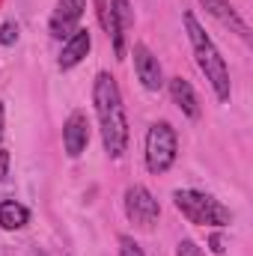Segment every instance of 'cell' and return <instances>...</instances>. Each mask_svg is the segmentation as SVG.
Returning a JSON list of instances; mask_svg holds the SVG:
<instances>
[{
    "label": "cell",
    "instance_id": "obj_19",
    "mask_svg": "<svg viewBox=\"0 0 253 256\" xmlns=\"http://www.w3.org/2000/svg\"><path fill=\"white\" fill-rule=\"evenodd\" d=\"M3 120H6V114H3V102H0V137H3Z\"/></svg>",
    "mask_w": 253,
    "mask_h": 256
},
{
    "label": "cell",
    "instance_id": "obj_4",
    "mask_svg": "<svg viewBox=\"0 0 253 256\" xmlns=\"http://www.w3.org/2000/svg\"><path fill=\"white\" fill-rule=\"evenodd\" d=\"M176 152H179V140L170 122H152L146 131V170L152 176L167 173L176 164Z\"/></svg>",
    "mask_w": 253,
    "mask_h": 256
},
{
    "label": "cell",
    "instance_id": "obj_8",
    "mask_svg": "<svg viewBox=\"0 0 253 256\" xmlns=\"http://www.w3.org/2000/svg\"><path fill=\"white\" fill-rule=\"evenodd\" d=\"M131 57H134V72H137V80L143 84V90L158 92V90L164 86V72H161L158 57H155L143 42H137V45L131 48Z\"/></svg>",
    "mask_w": 253,
    "mask_h": 256
},
{
    "label": "cell",
    "instance_id": "obj_12",
    "mask_svg": "<svg viewBox=\"0 0 253 256\" xmlns=\"http://www.w3.org/2000/svg\"><path fill=\"white\" fill-rule=\"evenodd\" d=\"M170 96H173L176 108H179L188 120H200L202 108H200V98H196L190 80H185V78H170Z\"/></svg>",
    "mask_w": 253,
    "mask_h": 256
},
{
    "label": "cell",
    "instance_id": "obj_7",
    "mask_svg": "<svg viewBox=\"0 0 253 256\" xmlns=\"http://www.w3.org/2000/svg\"><path fill=\"white\" fill-rule=\"evenodd\" d=\"M108 9H110L108 12V36L114 39V54L122 60L126 57V33L134 24V9L128 0H110Z\"/></svg>",
    "mask_w": 253,
    "mask_h": 256
},
{
    "label": "cell",
    "instance_id": "obj_6",
    "mask_svg": "<svg viewBox=\"0 0 253 256\" xmlns=\"http://www.w3.org/2000/svg\"><path fill=\"white\" fill-rule=\"evenodd\" d=\"M84 9H86V0H57V6L51 12V21H48L51 36L66 42L78 30V21L84 18Z\"/></svg>",
    "mask_w": 253,
    "mask_h": 256
},
{
    "label": "cell",
    "instance_id": "obj_15",
    "mask_svg": "<svg viewBox=\"0 0 253 256\" xmlns=\"http://www.w3.org/2000/svg\"><path fill=\"white\" fill-rule=\"evenodd\" d=\"M120 256H146V254L131 236H120Z\"/></svg>",
    "mask_w": 253,
    "mask_h": 256
},
{
    "label": "cell",
    "instance_id": "obj_10",
    "mask_svg": "<svg viewBox=\"0 0 253 256\" xmlns=\"http://www.w3.org/2000/svg\"><path fill=\"white\" fill-rule=\"evenodd\" d=\"M200 6H202L214 21H220L224 27H230L232 33H238L244 42L250 39V27H248V21L238 15V9H236L230 0H200Z\"/></svg>",
    "mask_w": 253,
    "mask_h": 256
},
{
    "label": "cell",
    "instance_id": "obj_14",
    "mask_svg": "<svg viewBox=\"0 0 253 256\" xmlns=\"http://www.w3.org/2000/svg\"><path fill=\"white\" fill-rule=\"evenodd\" d=\"M18 42V24L15 21H3V27H0V45H15Z\"/></svg>",
    "mask_w": 253,
    "mask_h": 256
},
{
    "label": "cell",
    "instance_id": "obj_18",
    "mask_svg": "<svg viewBox=\"0 0 253 256\" xmlns=\"http://www.w3.org/2000/svg\"><path fill=\"white\" fill-rule=\"evenodd\" d=\"M208 248H212V254H224V250H226L220 236H212V238H208Z\"/></svg>",
    "mask_w": 253,
    "mask_h": 256
},
{
    "label": "cell",
    "instance_id": "obj_16",
    "mask_svg": "<svg viewBox=\"0 0 253 256\" xmlns=\"http://www.w3.org/2000/svg\"><path fill=\"white\" fill-rule=\"evenodd\" d=\"M176 256H202V250H200L194 242H188V238H185V242H179V248H176Z\"/></svg>",
    "mask_w": 253,
    "mask_h": 256
},
{
    "label": "cell",
    "instance_id": "obj_17",
    "mask_svg": "<svg viewBox=\"0 0 253 256\" xmlns=\"http://www.w3.org/2000/svg\"><path fill=\"white\" fill-rule=\"evenodd\" d=\"M6 173H9V152L0 149V182L6 179Z\"/></svg>",
    "mask_w": 253,
    "mask_h": 256
},
{
    "label": "cell",
    "instance_id": "obj_9",
    "mask_svg": "<svg viewBox=\"0 0 253 256\" xmlns=\"http://www.w3.org/2000/svg\"><path fill=\"white\" fill-rule=\"evenodd\" d=\"M86 143H90V122H86V114H84V110H74V114H68V120H66V126H63L66 155H68V158L84 155Z\"/></svg>",
    "mask_w": 253,
    "mask_h": 256
},
{
    "label": "cell",
    "instance_id": "obj_5",
    "mask_svg": "<svg viewBox=\"0 0 253 256\" xmlns=\"http://www.w3.org/2000/svg\"><path fill=\"white\" fill-rule=\"evenodd\" d=\"M126 214L140 230H152L161 218V206L146 185H128L126 188Z\"/></svg>",
    "mask_w": 253,
    "mask_h": 256
},
{
    "label": "cell",
    "instance_id": "obj_2",
    "mask_svg": "<svg viewBox=\"0 0 253 256\" xmlns=\"http://www.w3.org/2000/svg\"><path fill=\"white\" fill-rule=\"evenodd\" d=\"M185 27H188V39L190 48H194V60L200 66V72L206 74L208 86L214 90L218 102H230V92H232V84H230V68L224 63L218 45L212 42V36L200 27V21L194 18V12H185Z\"/></svg>",
    "mask_w": 253,
    "mask_h": 256
},
{
    "label": "cell",
    "instance_id": "obj_3",
    "mask_svg": "<svg viewBox=\"0 0 253 256\" xmlns=\"http://www.w3.org/2000/svg\"><path fill=\"white\" fill-rule=\"evenodd\" d=\"M173 202L182 212V218H188L190 224H196V226H226L232 220L226 206H220L214 196H208L202 191L182 188V191L173 194Z\"/></svg>",
    "mask_w": 253,
    "mask_h": 256
},
{
    "label": "cell",
    "instance_id": "obj_11",
    "mask_svg": "<svg viewBox=\"0 0 253 256\" xmlns=\"http://www.w3.org/2000/svg\"><path fill=\"white\" fill-rule=\"evenodd\" d=\"M90 48H92V36H90V30H74V33L63 42V51H60L57 66H60L63 72L74 68V66L90 54Z\"/></svg>",
    "mask_w": 253,
    "mask_h": 256
},
{
    "label": "cell",
    "instance_id": "obj_13",
    "mask_svg": "<svg viewBox=\"0 0 253 256\" xmlns=\"http://www.w3.org/2000/svg\"><path fill=\"white\" fill-rule=\"evenodd\" d=\"M27 220H30L27 206H21L15 200H3L0 202V226L3 230H21V226H27Z\"/></svg>",
    "mask_w": 253,
    "mask_h": 256
},
{
    "label": "cell",
    "instance_id": "obj_1",
    "mask_svg": "<svg viewBox=\"0 0 253 256\" xmlns=\"http://www.w3.org/2000/svg\"><path fill=\"white\" fill-rule=\"evenodd\" d=\"M92 104L102 128V143L110 158H122L128 149V120L122 108V92L110 72H98L92 80Z\"/></svg>",
    "mask_w": 253,
    "mask_h": 256
}]
</instances>
